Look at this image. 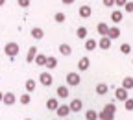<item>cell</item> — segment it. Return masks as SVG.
<instances>
[{"instance_id": "obj_2", "label": "cell", "mask_w": 133, "mask_h": 120, "mask_svg": "<svg viewBox=\"0 0 133 120\" xmlns=\"http://www.w3.org/2000/svg\"><path fill=\"white\" fill-rule=\"evenodd\" d=\"M65 79H66V85H70V87H76V85H79V81H81L79 72H69Z\"/></svg>"}, {"instance_id": "obj_22", "label": "cell", "mask_w": 133, "mask_h": 120, "mask_svg": "<svg viewBox=\"0 0 133 120\" xmlns=\"http://www.w3.org/2000/svg\"><path fill=\"white\" fill-rule=\"evenodd\" d=\"M46 61H48V56H44V54H39L35 57V65L37 66H46Z\"/></svg>"}, {"instance_id": "obj_13", "label": "cell", "mask_w": 133, "mask_h": 120, "mask_svg": "<svg viewBox=\"0 0 133 120\" xmlns=\"http://www.w3.org/2000/svg\"><path fill=\"white\" fill-rule=\"evenodd\" d=\"M122 19H124V13H122L120 9H115V11L111 13V21H113L115 24H118V22H122Z\"/></svg>"}, {"instance_id": "obj_32", "label": "cell", "mask_w": 133, "mask_h": 120, "mask_svg": "<svg viewBox=\"0 0 133 120\" xmlns=\"http://www.w3.org/2000/svg\"><path fill=\"white\" fill-rule=\"evenodd\" d=\"M128 4V0H115V6H118V8H126Z\"/></svg>"}, {"instance_id": "obj_29", "label": "cell", "mask_w": 133, "mask_h": 120, "mask_svg": "<svg viewBox=\"0 0 133 120\" xmlns=\"http://www.w3.org/2000/svg\"><path fill=\"white\" fill-rule=\"evenodd\" d=\"M120 52H122L124 56H128V54L131 52V46H129L128 43H122V44H120Z\"/></svg>"}, {"instance_id": "obj_36", "label": "cell", "mask_w": 133, "mask_h": 120, "mask_svg": "<svg viewBox=\"0 0 133 120\" xmlns=\"http://www.w3.org/2000/svg\"><path fill=\"white\" fill-rule=\"evenodd\" d=\"M63 4H66V6H69V4H74V0H63Z\"/></svg>"}, {"instance_id": "obj_28", "label": "cell", "mask_w": 133, "mask_h": 120, "mask_svg": "<svg viewBox=\"0 0 133 120\" xmlns=\"http://www.w3.org/2000/svg\"><path fill=\"white\" fill-rule=\"evenodd\" d=\"M54 21L61 24V22H65V21H66V17H65V13H63V11H57V13L54 15Z\"/></svg>"}, {"instance_id": "obj_40", "label": "cell", "mask_w": 133, "mask_h": 120, "mask_svg": "<svg viewBox=\"0 0 133 120\" xmlns=\"http://www.w3.org/2000/svg\"><path fill=\"white\" fill-rule=\"evenodd\" d=\"M131 65H133V59H131Z\"/></svg>"}, {"instance_id": "obj_16", "label": "cell", "mask_w": 133, "mask_h": 120, "mask_svg": "<svg viewBox=\"0 0 133 120\" xmlns=\"http://www.w3.org/2000/svg\"><path fill=\"white\" fill-rule=\"evenodd\" d=\"M31 37L35 39V41H41V39L44 37V31H43V28H33V30H31Z\"/></svg>"}, {"instance_id": "obj_8", "label": "cell", "mask_w": 133, "mask_h": 120, "mask_svg": "<svg viewBox=\"0 0 133 120\" xmlns=\"http://www.w3.org/2000/svg\"><path fill=\"white\" fill-rule=\"evenodd\" d=\"M89 66H91V59L89 57H81L78 61V70L83 72V70H89Z\"/></svg>"}, {"instance_id": "obj_7", "label": "cell", "mask_w": 133, "mask_h": 120, "mask_svg": "<svg viewBox=\"0 0 133 120\" xmlns=\"http://www.w3.org/2000/svg\"><path fill=\"white\" fill-rule=\"evenodd\" d=\"M69 105H70V111H72V113H79V111H81V107H83V102H81L79 98H74Z\"/></svg>"}, {"instance_id": "obj_37", "label": "cell", "mask_w": 133, "mask_h": 120, "mask_svg": "<svg viewBox=\"0 0 133 120\" xmlns=\"http://www.w3.org/2000/svg\"><path fill=\"white\" fill-rule=\"evenodd\" d=\"M4 94L6 92H0V102H4Z\"/></svg>"}, {"instance_id": "obj_12", "label": "cell", "mask_w": 133, "mask_h": 120, "mask_svg": "<svg viewBox=\"0 0 133 120\" xmlns=\"http://www.w3.org/2000/svg\"><path fill=\"white\" fill-rule=\"evenodd\" d=\"M100 120H115V113L109 111L107 107H104L102 113H100Z\"/></svg>"}, {"instance_id": "obj_33", "label": "cell", "mask_w": 133, "mask_h": 120, "mask_svg": "<svg viewBox=\"0 0 133 120\" xmlns=\"http://www.w3.org/2000/svg\"><path fill=\"white\" fill-rule=\"evenodd\" d=\"M124 11H128V13H131V15H133V2H128V4H126V8H124Z\"/></svg>"}, {"instance_id": "obj_9", "label": "cell", "mask_w": 133, "mask_h": 120, "mask_svg": "<svg viewBox=\"0 0 133 120\" xmlns=\"http://www.w3.org/2000/svg\"><path fill=\"white\" fill-rule=\"evenodd\" d=\"M46 109H48V111H57V109H59L57 98H48V100H46Z\"/></svg>"}, {"instance_id": "obj_39", "label": "cell", "mask_w": 133, "mask_h": 120, "mask_svg": "<svg viewBox=\"0 0 133 120\" xmlns=\"http://www.w3.org/2000/svg\"><path fill=\"white\" fill-rule=\"evenodd\" d=\"M24 120H31V118H24Z\"/></svg>"}, {"instance_id": "obj_21", "label": "cell", "mask_w": 133, "mask_h": 120, "mask_svg": "<svg viewBox=\"0 0 133 120\" xmlns=\"http://www.w3.org/2000/svg\"><path fill=\"white\" fill-rule=\"evenodd\" d=\"M56 66H57V57H54V56H48V61H46V68H48V70H54Z\"/></svg>"}, {"instance_id": "obj_4", "label": "cell", "mask_w": 133, "mask_h": 120, "mask_svg": "<svg viewBox=\"0 0 133 120\" xmlns=\"http://www.w3.org/2000/svg\"><path fill=\"white\" fill-rule=\"evenodd\" d=\"M115 98L118 100V102H126V100L129 98V94H128V91H126L124 87H116V89H115Z\"/></svg>"}, {"instance_id": "obj_34", "label": "cell", "mask_w": 133, "mask_h": 120, "mask_svg": "<svg viewBox=\"0 0 133 120\" xmlns=\"http://www.w3.org/2000/svg\"><path fill=\"white\" fill-rule=\"evenodd\" d=\"M102 4L107 6V8H111V6H115V0H102Z\"/></svg>"}, {"instance_id": "obj_23", "label": "cell", "mask_w": 133, "mask_h": 120, "mask_svg": "<svg viewBox=\"0 0 133 120\" xmlns=\"http://www.w3.org/2000/svg\"><path fill=\"white\" fill-rule=\"evenodd\" d=\"M24 87H26L28 92H33V91H35V87H37V81H35V79H26Z\"/></svg>"}, {"instance_id": "obj_30", "label": "cell", "mask_w": 133, "mask_h": 120, "mask_svg": "<svg viewBox=\"0 0 133 120\" xmlns=\"http://www.w3.org/2000/svg\"><path fill=\"white\" fill-rule=\"evenodd\" d=\"M124 109H126V111H133V98H128V100L124 102Z\"/></svg>"}, {"instance_id": "obj_5", "label": "cell", "mask_w": 133, "mask_h": 120, "mask_svg": "<svg viewBox=\"0 0 133 120\" xmlns=\"http://www.w3.org/2000/svg\"><path fill=\"white\" fill-rule=\"evenodd\" d=\"M37 56H39L37 46H30V48H28V54H26V61H28V63H33Z\"/></svg>"}, {"instance_id": "obj_19", "label": "cell", "mask_w": 133, "mask_h": 120, "mask_svg": "<svg viewBox=\"0 0 133 120\" xmlns=\"http://www.w3.org/2000/svg\"><path fill=\"white\" fill-rule=\"evenodd\" d=\"M15 102H17V96H15L13 92H6V94H4V104H6V105H13Z\"/></svg>"}, {"instance_id": "obj_38", "label": "cell", "mask_w": 133, "mask_h": 120, "mask_svg": "<svg viewBox=\"0 0 133 120\" xmlns=\"http://www.w3.org/2000/svg\"><path fill=\"white\" fill-rule=\"evenodd\" d=\"M2 6H6V0H0V8H2Z\"/></svg>"}, {"instance_id": "obj_26", "label": "cell", "mask_w": 133, "mask_h": 120, "mask_svg": "<svg viewBox=\"0 0 133 120\" xmlns=\"http://www.w3.org/2000/svg\"><path fill=\"white\" fill-rule=\"evenodd\" d=\"M76 37H78V39H87V28H85V26H79V28L76 30Z\"/></svg>"}, {"instance_id": "obj_14", "label": "cell", "mask_w": 133, "mask_h": 120, "mask_svg": "<svg viewBox=\"0 0 133 120\" xmlns=\"http://www.w3.org/2000/svg\"><path fill=\"white\" fill-rule=\"evenodd\" d=\"M107 37H109L111 41H113V39H118V37H120V28H118V26H111Z\"/></svg>"}, {"instance_id": "obj_25", "label": "cell", "mask_w": 133, "mask_h": 120, "mask_svg": "<svg viewBox=\"0 0 133 120\" xmlns=\"http://www.w3.org/2000/svg\"><path fill=\"white\" fill-rule=\"evenodd\" d=\"M98 118H100V113H96L94 109H89L85 113V120H98Z\"/></svg>"}, {"instance_id": "obj_41", "label": "cell", "mask_w": 133, "mask_h": 120, "mask_svg": "<svg viewBox=\"0 0 133 120\" xmlns=\"http://www.w3.org/2000/svg\"><path fill=\"white\" fill-rule=\"evenodd\" d=\"M65 120H69V118H65Z\"/></svg>"}, {"instance_id": "obj_31", "label": "cell", "mask_w": 133, "mask_h": 120, "mask_svg": "<svg viewBox=\"0 0 133 120\" xmlns=\"http://www.w3.org/2000/svg\"><path fill=\"white\" fill-rule=\"evenodd\" d=\"M30 100H31L30 94H21V104H22V105H28V104H30Z\"/></svg>"}, {"instance_id": "obj_1", "label": "cell", "mask_w": 133, "mask_h": 120, "mask_svg": "<svg viewBox=\"0 0 133 120\" xmlns=\"http://www.w3.org/2000/svg\"><path fill=\"white\" fill-rule=\"evenodd\" d=\"M19 50H21V46L17 44V43H8L6 46H4V54L8 56V57H17V54H19Z\"/></svg>"}, {"instance_id": "obj_10", "label": "cell", "mask_w": 133, "mask_h": 120, "mask_svg": "<svg viewBox=\"0 0 133 120\" xmlns=\"http://www.w3.org/2000/svg\"><path fill=\"white\" fill-rule=\"evenodd\" d=\"M109 24H105V22H98V26H96V30H98V33L102 37H107V33H109Z\"/></svg>"}, {"instance_id": "obj_11", "label": "cell", "mask_w": 133, "mask_h": 120, "mask_svg": "<svg viewBox=\"0 0 133 120\" xmlns=\"http://www.w3.org/2000/svg\"><path fill=\"white\" fill-rule=\"evenodd\" d=\"M56 94H57V98H69V87H66V85H59V87H57V91H56Z\"/></svg>"}, {"instance_id": "obj_18", "label": "cell", "mask_w": 133, "mask_h": 120, "mask_svg": "<svg viewBox=\"0 0 133 120\" xmlns=\"http://www.w3.org/2000/svg\"><path fill=\"white\" fill-rule=\"evenodd\" d=\"M107 92H109V87H107L105 83H98V85H96V94H98V96H104V94H107Z\"/></svg>"}, {"instance_id": "obj_6", "label": "cell", "mask_w": 133, "mask_h": 120, "mask_svg": "<svg viewBox=\"0 0 133 120\" xmlns=\"http://www.w3.org/2000/svg\"><path fill=\"white\" fill-rule=\"evenodd\" d=\"M70 113H72V111H70V105H65V104H63V105H59V109L56 111V115H57L59 118H66Z\"/></svg>"}, {"instance_id": "obj_27", "label": "cell", "mask_w": 133, "mask_h": 120, "mask_svg": "<svg viewBox=\"0 0 133 120\" xmlns=\"http://www.w3.org/2000/svg\"><path fill=\"white\" fill-rule=\"evenodd\" d=\"M96 46H98V43H96L94 39H87V41H85V50H87V52H92Z\"/></svg>"}, {"instance_id": "obj_20", "label": "cell", "mask_w": 133, "mask_h": 120, "mask_svg": "<svg viewBox=\"0 0 133 120\" xmlns=\"http://www.w3.org/2000/svg\"><path fill=\"white\" fill-rule=\"evenodd\" d=\"M98 46L102 48V50H109L111 48V39L109 37H102V39L98 41Z\"/></svg>"}, {"instance_id": "obj_15", "label": "cell", "mask_w": 133, "mask_h": 120, "mask_svg": "<svg viewBox=\"0 0 133 120\" xmlns=\"http://www.w3.org/2000/svg\"><path fill=\"white\" fill-rule=\"evenodd\" d=\"M92 13V8L91 6H79V17H83V19H89Z\"/></svg>"}, {"instance_id": "obj_3", "label": "cell", "mask_w": 133, "mask_h": 120, "mask_svg": "<svg viewBox=\"0 0 133 120\" xmlns=\"http://www.w3.org/2000/svg\"><path fill=\"white\" fill-rule=\"evenodd\" d=\"M39 83H41V85H44V87H50V85L54 83L52 74H50V72H41V76H39Z\"/></svg>"}, {"instance_id": "obj_35", "label": "cell", "mask_w": 133, "mask_h": 120, "mask_svg": "<svg viewBox=\"0 0 133 120\" xmlns=\"http://www.w3.org/2000/svg\"><path fill=\"white\" fill-rule=\"evenodd\" d=\"M19 6L21 8H28L30 6V0H19Z\"/></svg>"}, {"instance_id": "obj_17", "label": "cell", "mask_w": 133, "mask_h": 120, "mask_svg": "<svg viewBox=\"0 0 133 120\" xmlns=\"http://www.w3.org/2000/svg\"><path fill=\"white\" fill-rule=\"evenodd\" d=\"M59 54H61V56H70V54H72V48H70V44H66V43L59 44Z\"/></svg>"}, {"instance_id": "obj_24", "label": "cell", "mask_w": 133, "mask_h": 120, "mask_svg": "<svg viewBox=\"0 0 133 120\" xmlns=\"http://www.w3.org/2000/svg\"><path fill=\"white\" fill-rule=\"evenodd\" d=\"M122 87H124L126 91H131V89H133V78H131V76H128V78L122 79Z\"/></svg>"}, {"instance_id": "obj_42", "label": "cell", "mask_w": 133, "mask_h": 120, "mask_svg": "<svg viewBox=\"0 0 133 120\" xmlns=\"http://www.w3.org/2000/svg\"><path fill=\"white\" fill-rule=\"evenodd\" d=\"M54 120H57V118H54Z\"/></svg>"}]
</instances>
